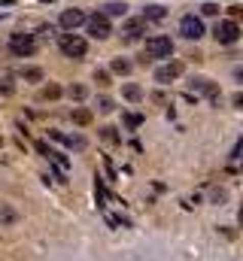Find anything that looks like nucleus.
<instances>
[{"label":"nucleus","instance_id":"nucleus-1","mask_svg":"<svg viewBox=\"0 0 243 261\" xmlns=\"http://www.w3.org/2000/svg\"><path fill=\"white\" fill-rule=\"evenodd\" d=\"M146 55H149V58H171V55H174L171 37H164V34L149 37V40H146Z\"/></svg>","mask_w":243,"mask_h":261},{"label":"nucleus","instance_id":"nucleus-2","mask_svg":"<svg viewBox=\"0 0 243 261\" xmlns=\"http://www.w3.org/2000/svg\"><path fill=\"white\" fill-rule=\"evenodd\" d=\"M9 52H12L15 58H28V55L37 52V40H34L31 34H12V40H9Z\"/></svg>","mask_w":243,"mask_h":261},{"label":"nucleus","instance_id":"nucleus-3","mask_svg":"<svg viewBox=\"0 0 243 261\" xmlns=\"http://www.w3.org/2000/svg\"><path fill=\"white\" fill-rule=\"evenodd\" d=\"M213 37H216V43H222V46H231V43H237L240 40V24L237 21H219L216 24V31H213Z\"/></svg>","mask_w":243,"mask_h":261},{"label":"nucleus","instance_id":"nucleus-4","mask_svg":"<svg viewBox=\"0 0 243 261\" xmlns=\"http://www.w3.org/2000/svg\"><path fill=\"white\" fill-rule=\"evenodd\" d=\"M58 46H61V52H64L67 58H82V55H85V49H88V46H85V40H82V37H76V34H64V37L58 40Z\"/></svg>","mask_w":243,"mask_h":261},{"label":"nucleus","instance_id":"nucleus-5","mask_svg":"<svg viewBox=\"0 0 243 261\" xmlns=\"http://www.w3.org/2000/svg\"><path fill=\"white\" fill-rule=\"evenodd\" d=\"M180 34L185 40H201V37H204V21H201L198 15H182Z\"/></svg>","mask_w":243,"mask_h":261},{"label":"nucleus","instance_id":"nucleus-6","mask_svg":"<svg viewBox=\"0 0 243 261\" xmlns=\"http://www.w3.org/2000/svg\"><path fill=\"white\" fill-rule=\"evenodd\" d=\"M85 24H88V34H91L94 40H107V37L113 34L107 15H91V18H85Z\"/></svg>","mask_w":243,"mask_h":261},{"label":"nucleus","instance_id":"nucleus-7","mask_svg":"<svg viewBox=\"0 0 243 261\" xmlns=\"http://www.w3.org/2000/svg\"><path fill=\"white\" fill-rule=\"evenodd\" d=\"M180 73H182V64H180V61H171V64H164V67H158V70H155V82L167 85V82H174Z\"/></svg>","mask_w":243,"mask_h":261},{"label":"nucleus","instance_id":"nucleus-8","mask_svg":"<svg viewBox=\"0 0 243 261\" xmlns=\"http://www.w3.org/2000/svg\"><path fill=\"white\" fill-rule=\"evenodd\" d=\"M82 21H85V12H82V9H64V12H61V28H67V31L79 28Z\"/></svg>","mask_w":243,"mask_h":261},{"label":"nucleus","instance_id":"nucleus-9","mask_svg":"<svg viewBox=\"0 0 243 261\" xmlns=\"http://www.w3.org/2000/svg\"><path fill=\"white\" fill-rule=\"evenodd\" d=\"M143 31H146V18H128V21L121 24V34H125V40H137Z\"/></svg>","mask_w":243,"mask_h":261},{"label":"nucleus","instance_id":"nucleus-10","mask_svg":"<svg viewBox=\"0 0 243 261\" xmlns=\"http://www.w3.org/2000/svg\"><path fill=\"white\" fill-rule=\"evenodd\" d=\"M191 88H198V91H204L207 97H213V100H219V88L210 82V79H204V76H198V79H191Z\"/></svg>","mask_w":243,"mask_h":261},{"label":"nucleus","instance_id":"nucleus-11","mask_svg":"<svg viewBox=\"0 0 243 261\" xmlns=\"http://www.w3.org/2000/svg\"><path fill=\"white\" fill-rule=\"evenodd\" d=\"M143 18H149V21H164V18H167V9L158 6V3H152V6L143 9Z\"/></svg>","mask_w":243,"mask_h":261},{"label":"nucleus","instance_id":"nucleus-12","mask_svg":"<svg viewBox=\"0 0 243 261\" xmlns=\"http://www.w3.org/2000/svg\"><path fill=\"white\" fill-rule=\"evenodd\" d=\"M52 137L61 140V143H67L70 149H85V137H79V134H76V137H64V134H58V130H52Z\"/></svg>","mask_w":243,"mask_h":261},{"label":"nucleus","instance_id":"nucleus-13","mask_svg":"<svg viewBox=\"0 0 243 261\" xmlns=\"http://www.w3.org/2000/svg\"><path fill=\"white\" fill-rule=\"evenodd\" d=\"M49 161H52V164L58 167V173H61V176H67V170H70V164H67V158H64L61 152H49Z\"/></svg>","mask_w":243,"mask_h":261},{"label":"nucleus","instance_id":"nucleus-14","mask_svg":"<svg viewBox=\"0 0 243 261\" xmlns=\"http://www.w3.org/2000/svg\"><path fill=\"white\" fill-rule=\"evenodd\" d=\"M0 94H3V97L15 94V79H12V76H0Z\"/></svg>","mask_w":243,"mask_h":261},{"label":"nucleus","instance_id":"nucleus-15","mask_svg":"<svg viewBox=\"0 0 243 261\" xmlns=\"http://www.w3.org/2000/svg\"><path fill=\"white\" fill-rule=\"evenodd\" d=\"M73 122L76 125H91V110H82V107L73 110Z\"/></svg>","mask_w":243,"mask_h":261},{"label":"nucleus","instance_id":"nucleus-16","mask_svg":"<svg viewBox=\"0 0 243 261\" xmlns=\"http://www.w3.org/2000/svg\"><path fill=\"white\" fill-rule=\"evenodd\" d=\"M21 76H25L28 82H40V79H43V70H40V67H25Z\"/></svg>","mask_w":243,"mask_h":261},{"label":"nucleus","instance_id":"nucleus-17","mask_svg":"<svg viewBox=\"0 0 243 261\" xmlns=\"http://www.w3.org/2000/svg\"><path fill=\"white\" fill-rule=\"evenodd\" d=\"M121 94H125L128 100H140V97H143V88H140V85H125Z\"/></svg>","mask_w":243,"mask_h":261},{"label":"nucleus","instance_id":"nucleus-18","mask_svg":"<svg viewBox=\"0 0 243 261\" xmlns=\"http://www.w3.org/2000/svg\"><path fill=\"white\" fill-rule=\"evenodd\" d=\"M101 137H104L107 143H121L119 130H116V128H110V125H107V128H101Z\"/></svg>","mask_w":243,"mask_h":261},{"label":"nucleus","instance_id":"nucleus-19","mask_svg":"<svg viewBox=\"0 0 243 261\" xmlns=\"http://www.w3.org/2000/svg\"><path fill=\"white\" fill-rule=\"evenodd\" d=\"M40 97H43V100H55V97H61V88H58V85H46Z\"/></svg>","mask_w":243,"mask_h":261},{"label":"nucleus","instance_id":"nucleus-20","mask_svg":"<svg viewBox=\"0 0 243 261\" xmlns=\"http://www.w3.org/2000/svg\"><path fill=\"white\" fill-rule=\"evenodd\" d=\"M104 9H107V15H125V12H128V6H125V3H107Z\"/></svg>","mask_w":243,"mask_h":261},{"label":"nucleus","instance_id":"nucleus-21","mask_svg":"<svg viewBox=\"0 0 243 261\" xmlns=\"http://www.w3.org/2000/svg\"><path fill=\"white\" fill-rule=\"evenodd\" d=\"M113 73H121V76H125V73H131V61L116 58V61H113Z\"/></svg>","mask_w":243,"mask_h":261},{"label":"nucleus","instance_id":"nucleus-22","mask_svg":"<svg viewBox=\"0 0 243 261\" xmlns=\"http://www.w3.org/2000/svg\"><path fill=\"white\" fill-rule=\"evenodd\" d=\"M67 94H70L73 100H82V97L88 94V88H85V85H70V91H67Z\"/></svg>","mask_w":243,"mask_h":261},{"label":"nucleus","instance_id":"nucleus-23","mask_svg":"<svg viewBox=\"0 0 243 261\" xmlns=\"http://www.w3.org/2000/svg\"><path fill=\"white\" fill-rule=\"evenodd\" d=\"M98 110H101V113H113V110H116V103H113L110 97H98Z\"/></svg>","mask_w":243,"mask_h":261},{"label":"nucleus","instance_id":"nucleus-24","mask_svg":"<svg viewBox=\"0 0 243 261\" xmlns=\"http://www.w3.org/2000/svg\"><path fill=\"white\" fill-rule=\"evenodd\" d=\"M12 222H15V213H12L9 206H3V210H0V225H12Z\"/></svg>","mask_w":243,"mask_h":261},{"label":"nucleus","instance_id":"nucleus-25","mask_svg":"<svg viewBox=\"0 0 243 261\" xmlns=\"http://www.w3.org/2000/svg\"><path fill=\"white\" fill-rule=\"evenodd\" d=\"M94 82L98 85H110V73L107 70H94Z\"/></svg>","mask_w":243,"mask_h":261},{"label":"nucleus","instance_id":"nucleus-26","mask_svg":"<svg viewBox=\"0 0 243 261\" xmlns=\"http://www.w3.org/2000/svg\"><path fill=\"white\" fill-rule=\"evenodd\" d=\"M201 12H204V15H216V12H219V6H216V3H204V6H201Z\"/></svg>","mask_w":243,"mask_h":261},{"label":"nucleus","instance_id":"nucleus-27","mask_svg":"<svg viewBox=\"0 0 243 261\" xmlns=\"http://www.w3.org/2000/svg\"><path fill=\"white\" fill-rule=\"evenodd\" d=\"M240 6H228V15H231V21H234V18H240Z\"/></svg>","mask_w":243,"mask_h":261},{"label":"nucleus","instance_id":"nucleus-28","mask_svg":"<svg viewBox=\"0 0 243 261\" xmlns=\"http://www.w3.org/2000/svg\"><path fill=\"white\" fill-rule=\"evenodd\" d=\"M225 197H228V195H225V192H222V189H216V192H213V200H216V203H222V200H225Z\"/></svg>","mask_w":243,"mask_h":261},{"label":"nucleus","instance_id":"nucleus-29","mask_svg":"<svg viewBox=\"0 0 243 261\" xmlns=\"http://www.w3.org/2000/svg\"><path fill=\"white\" fill-rule=\"evenodd\" d=\"M125 122H128L131 128H137V125H140V116H125Z\"/></svg>","mask_w":243,"mask_h":261},{"label":"nucleus","instance_id":"nucleus-30","mask_svg":"<svg viewBox=\"0 0 243 261\" xmlns=\"http://www.w3.org/2000/svg\"><path fill=\"white\" fill-rule=\"evenodd\" d=\"M37 152H40V155H46V158H49V152H52V149H49V146H46V143H37Z\"/></svg>","mask_w":243,"mask_h":261},{"label":"nucleus","instance_id":"nucleus-31","mask_svg":"<svg viewBox=\"0 0 243 261\" xmlns=\"http://www.w3.org/2000/svg\"><path fill=\"white\" fill-rule=\"evenodd\" d=\"M12 3H15V0H0V6H12Z\"/></svg>","mask_w":243,"mask_h":261},{"label":"nucleus","instance_id":"nucleus-32","mask_svg":"<svg viewBox=\"0 0 243 261\" xmlns=\"http://www.w3.org/2000/svg\"><path fill=\"white\" fill-rule=\"evenodd\" d=\"M43 3H55V0H43Z\"/></svg>","mask_w":243,"mask_h":261}]
</instances>
